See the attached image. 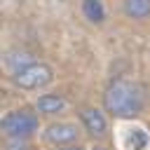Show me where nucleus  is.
I'll return each instance as SVG.
<instances>
[{"instance_id": "nucleus-3", "label": "nucleus", "mask_w": 150, "mask_h": 150, "mask_svg": "<svg viewBox=\"0 0 150 150\" xmlns=\"http://www.w3.org/2000/svg\"><path fill=\"white\" fill-rule=\"evenodd\" d=\"M35 129H38V117L30 115V112H26V110L9 112V115L2 120V131H5L9 138H26V136H30Z\"/></svg>"}, {"instance_id": "nucleus-2", "label": "nucleus", "mask_w": 150, "mask_h": 150, "mask_svg": "<svg viewBox=\"0 0 150 150\" xmlns=\"http://www.w3.org/2000/svg\"><path fill=\"white\" fill-rule=\"evenodd\" d=\"M49 82H52V68L45 63H30L19 73H14V84L21 89H38Z\"/></svg>"}, {"instance_id": "nucleus-10", "label": "nucleus", "mask_w": 150, "mask_h": 150, "mask_svg": "<svg viewBox=\"0 0 150 150\" xmlns=\"http://www.w3.org/2000/svg\"><path fill=\"white\" fill-rule=\"evenodd\" d=\"M145 141H148V138H145V134H143L141 129L134 131V136H131V145H134V150H141V148L145 145Z\"/></svg>"}, {"instance_id": "nucleus-7", "label": "nucleus", "mask_w": 150, "mask_h": 150, "mask_svg": "<svg viewBox=\"0 0 150 150\" xmlns=\"http://www.w3.org/2000/svg\"><path fill=\"white\" fill-rule=\"evenodd\" d=\"M30 63H35V61H33V56H30L28 52H9V54L5 56V66H7L12 73H19L21 68H26V66H30Z\"/></svg>"}, {"instance_id": "nucleus-12", "label": "nucleus", "mask_w": 150, "mask_h": 150, "mask_svg": "<svg viewBox=\"0 0 150 150\" xmlns=\"http://www.w3.org/2000/svg\"><path fill=\"white\" fill-rule=\"evenodd\" d=\"M70 150H80V148H70Z\"/></svg>"}, {"instance_id": "nucleus-5", "label": "nucleus", "mask_w": 150, "mask_h": 150, "mask_svg": "<svg viewBox=\"0 0 150 150\" xmlns=\"http://www.w3.org/2000/svg\"><path fill=\"white\" fill-rule=\"evenodd\" d=\"M80 117H82V122H84V127H87V131H89L91 136H103V134H105V117L101 115V110H96V108H84V110L80 112Z\"/></svg>"}, {"instance_id": "nucleus-8", "label": "nucleus", "mask_w": 150, "mask_h": 150, "mask_svg": "<svg viewBox=\"0 0 150 150\" xmlns=\"http://www.w3.org/2000/svg\"><path fill=\"white\" fill-rule=\"evenodd\" d=\"M82 12H84V16H87L89 21H94V23H101V21L105 19V9H103L101 0H82Z\"/></svg>"}, {"instance_id": "nucleus-9", "label": "nucleus", "mask_w": 150, "mask_h": 150, "mask_svg": "<svg viewBox=\"0 0 150 150\" xmlns=\"http://www.w3.org/2000/svg\"><path fill=\"white\" fill-rule=\"evenodd\" d=\"M124 12L131 19H145V16H150V0H127Z\"/></svg>"}, {"instance_id": "nucleus-6", "label": "nucleus", "mask_w": 150, "mask_h": 150, "mask_svg": "<svg viewBox=\"0 0 150 150\" xmlns=\"http://www.w3.org/2000/svg\"><path fill=\"white\" fill-rule=\"evenodd\" d=\"M66 108V101L61 96H54V94H45L38 98V110L42 115H54V112H61Z\"/></svg>"}, {"instance_id": "nucleus-1", "label": "nucleus", "mask_w": 150, "mask_h": 150, "mask_svg": "<svg viewBox=\"0 0 150 150\" xmlns=\"http://www.w3.org/2000/svg\"><path fill=\"white\" fill-rule=\"evenodd\" d=\"M105 110L112 112L115 117H136L141 110H143V103H145V96H143V89L141 84L136 82H129V80H115L108 91H105Z\"/></svg>"}, {"instance_id": "nucleus-4", "label": "nucleus", "mask_w": 150, "mask_h": 150, "mask_svg": "<svg viewBox=\"0 0 150 150\" xmlns=\"http://www.w3.org/2000/svg\"><path fill=\"white\" fill-rule=\"evenodd\" d=\"M45 136H47V141L54 143V145H68V143L77 141V127H73V124H61V122H59V124L47 127Z\"/></svg>"}, {"instance_id": "nucleus-11", "label": "nucleus", "mask_w": 150, "mask_h": 150, "mask_svg": "<svg viewBox=\"0 0 150 150\" xmlns=\"http://www.w3.org/2000/svg\"><path fill=\"white\" fill-rule=\"evenodd\" d=\"M7 150H28V145L21 143V138H12L9 145H7Z\"/></svg>"}]
</instances>
